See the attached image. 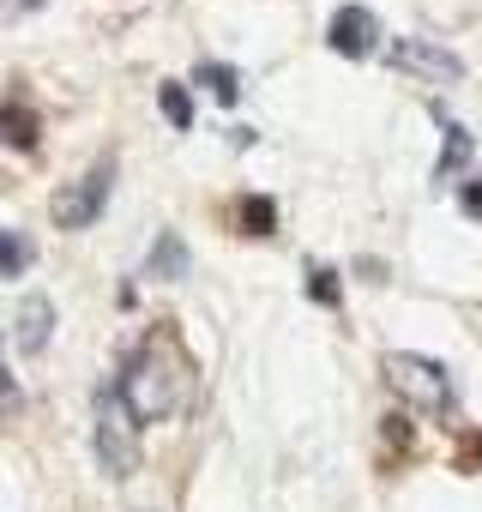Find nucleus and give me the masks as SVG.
<instances>
[{
  "label": "nucleus",
  "instance_id": "nucleus-1",
  "mask_svg": "<svg viewBox=\"0 0 482 512\" xmlns=\"http://www.w3.org/2000/svg\"><path fill=\"white\" fill-rule=\"evenodd\" d=\"M187 356L175 350V338L169 332H151L133 356H127V374L115 380L121 386V398H127V410L139 416V422H163V416H175L181 404H187Z\"/></svg>",
  "mask_w": 482,
  "mask_h": 512
},
{
  "label": "nucleus",
  "instance_id": "nucleus-2",
  "mask_svg": "<svg viewBox=\"0 0 482 512\" xmlns=\"http://www.w3.org/2000/svg\"><path fill=\"white\" fill-rule=\"evenodd\" d=\"M97 458L115 482H127L139 470V416L127 410L121 386H97Z\"/></svg>",
  "mask_w": 482,
  "mask_h": 512
},
{
  "label": "nucleus",
  "instance_id": "nucleus-3",
  "mask_svg": "<svg viewBox=\"0 0 482 512\" xmlns=\"http://www.w3.org/2000/svg\"><path fill=\"white\" fill-rule=\"evenodd\" d=\"M380 374H386V386H392L404 404H416V410H428V416L452 410V374H446L440 362L410 356V350H392V356L380 362Z\"/></svg>",
  "mask_w": 482,
  "mask_h": 512
},
{
  "label": "nucleus",
  "instance_id": "nucleus-4",
  "mask_svg": "<svg viewBox=\"0 0 482 512\" xmlns=\"http://www.w3.org/2000/svg\"><path fill=\"white\" fill-rule=\"evenodd\" d=\"M109 181H115V163L103 157V163L85 169V181H67V187L49 199V217H55L61 229H91L97 211H103V199H109Z\"/></svg>",
  "mask_w": 482,
  "mask_h": 512
},
{
  "label": "nucleus",
  "instance_id": "nucleus-5",
  "mask_svg": "<svg viewBox=\"0 0 482 512\" xmlns=\"http://www.w3.org/2000/svg\"><path fill=\"white\" fill-rule=\"evenodd\" d=\"M386 61H392L398 73H416V79H428V85H458V79H464V61H458L452 49L428 43V37H398V43L386 49Z\"/></svg>",
  "mask_w": 482,
  "mask_h": 512
},
{
  "label": "nucleus",
  "instance_id": "nucleus-6",
  "mask_svg": "<svg viewBox=\"0 0 482 512\" xmlns=\"http://www.w3.org/2000/svg\"><path fill=\"white\" fill-rule=\"evenodd\" d=\"M374 37H380V19H374L368 7H338L332 25H326V43H332L338 55H350V61L374 55Z\"/></svg>",
  "mask_w": 482,
  "mask_h": 512
},
{
  "label": "nucleus",
  "instance_id": "nucleus-7",
  "mask_svg": "<svg viewBox=\"0 0 482 512\" xmlns=\"http://www.w3.org/2000/svg\"><path fill=\"white\" fill-rule=\"evenodd\" d=\"M0 139L19 145V151H37L43 121H37V109H31V97H25V91H13L7 103H0Z\"/></svg>",
  "mask_w": 482,
  "mask_h": 512
},
{
  "label": "nucleus",
  "instance_id": "nucleus-8",
  "mask_svg": "<svg viewBox=\"0 0 482 512\" xmlns=\"http://www.w3.org/2000/svg\"><path fill=\"white\" fill-rule=\"evenodd\" d=\"M49 332H55V302L49 296H25L19 302V350L25 356H43L49 350Z\"/></svg>",
  "mask_w": 482,
  "mask_h": 512
},
{
  "label": "nucleus",
  "instance_id": "nucleus-9",
  "mask_svg": "<svg viewBox=\"0 0 482 512\" xmlns=\"http://www.w3.org/2000/svg\"><path fill=\"white\" fill-rule=\"evenodd\" d=\"M151 272H157V278H169V284H175V278H187V247H181V235H175V229H163V235H157V247H151Z\"/></svg>",
  "mask_w": 482,
  "mask_h": 512
},
{
  "label": "nucleus",
  "instance_id": "nucleus-10",
  "mask_svg": "<svg viewBox=\"0 0 482 512\" xmlns=\"http://www.w3.org/2000/svg\"><path fill=\"white\" fill-rule=\"evenodd\" d=\"M31 260H37L31 235H19V229H0V278H19Z\"/></svg>",
  "mask_w": 482,
  "mask_h": 512
},
{
  "label": "nucleus",
  "instance_id": "nucleus-11",
  "mask_svg": "<svg viewBox=\"0 0 482 512\" xmlns=\"http://www.w3.org/2000/svg\"><path fill=\"white\" fill-rule=\"evenodd\" d=\"M235 217H241V235H272V229H278V205H272L266 193H248Z\"/></svg>",
  "mask_w": 482,
  "mask_h": 512
},
{
  "label": "nucleus",
  "instance_id": "nucleus-12",
  "mask_svg": "<svg viewBox=\"0 0 482 512\" xmlns=\"http://www.w3.org/2000/svg\"><path fill=\"white\" fill-rule=\"evenodd\" d=\"M199 85H205L217 103H241V73L223 67V61H199Z\"/></svg>",
  "mask_w": 482,
  "mask_h": 512
},
{
  "label": "nucleus",
  "instance_id": "nucleus-13",
  "mask_svg": "<svg viewBox=\"0 0 482 512\" xmlns=\"http://www.w3.org/2000/svg\"><path fill=\"white\" fill-rule=\"evenodd\" d=\"M464 157H470V133H464V127H446V145H440V163H434V181H446V175H458V169H464Z\"/></svg>",
  "mask_w": 482,
  "mask_h": 512
},
{
  "label": "nucleus",
  "instance_id": "nucleus-14",
  "mask_svg": "<svg viewBox=\"0 0 482 512\" xmlns=\"http://www.w3.org/2000/svg\"><path fill=\"white\" fill-rule=\"evenodd\" d=\"M157 103H163V115H169V127H175V133H187V127H193V103H187V91H181V85H157Z\"/></svg>",
  "mask_w": 482,
  "mask_h": 512
},
{
  "label": "nucleus",
  "instance_id": "nucleus-15",
  "mask_svg": "<svg viewBox=\"0 0 482 512\" xmlns=\"http://www.w3.org/2000/svg\"><path fill=\"white\" fill-rule=\"evenodd\" d=\"M308 296H314L320 308H338V272H332V266H314V272H308Z\"/></svg>",
  "mask_w": 482,
  "mask_h": 512
},
{
  "label": "nucleus",
  "instance_id": "nucleus-16",
  "mask_svg": "<svg viewBox=\"0 0 482 512\" xmlns=\"http://www.w3.org/2000/svg\"><path fill=\"white\" fill-rule=\"evenodd\" d=\"M458 205H464V217H482V181H464Z\"/></svg>",
  "mask_w": 482,
  "mask_h": 512
},
{
  "label": "nucleus",
  "instance_id": "nucleus-17",
  "mask_svg": "<svg viewBox=\"0 0 482 512\" xmlns=\"http://www.w3.org/2000/svg\"><path fill=\"white\" fill-rule=\"evenodd\" d=\"M19 410V386H13V374H0V416H13Z\"/></svg>",
  "mask_w": 482,
  "mask_h": 512
},
{
  "label": "nucleus",
  "instance_id": "nucleus-18",
  "mask_svg": "<svg viewBox=\"0 0 482 512\" xmlns=\"http://www.w3.org/2000/svg\"><path fill=\"white\" fill-rule=\"evenodd\" d=\"M386 440H398V446H410V422H404V416H392V422H386Z\"/></svg>",
  "mask_w": 482,
  "mask_h": 512
},
{
  "label": "nucleus",
  "instance_id": "nucleus-19",
  "mask_svg": "<svg viewBox=\"0 0 482 512\" xmlns=\"http://www.w3.org/2000/svg\"><path fill=\"white\" fill-rule=\"evenodd\" d=\"M470 458H476V464H482V434H470Z\"/></svg>",
  "mask_w": 482,
  "mask_h": 512
},
{
  "label": "nucleus",
  "instance_id": "nucleus-20",
  "mask_svg": "<svg viewBox=\"0 0 482 512\" xmlns=\"http://www.w3.org/2000/svg\"><path fill=\"white\" fill-rule=\"evenodd\" d=\"M19 7H43V0H19Z\"/></svg>",
  "mask_w": 482,
  "mask_h": 512
},
{
  "label": "nucleus",
  "instance_id": "nucleus-21",
  "mask_svg": "<svg viewBox=\"0 0 482 512\" xmlns=\"http://www.w3.org/2000/svg\"><path fill=\"white\" fill-rule=\"evenodd\" d=\"M0 344H7V332H0Z\"/></svg>",
  "mask_w": 482,
  "mask_h": 512
}]
</instances>
